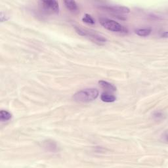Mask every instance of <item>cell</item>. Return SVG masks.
Returning <instances> with one entry per match:
<instances>
[{
    "label": "cell",
    "mask_w": 168,
    "mask_h": 168,
    "mask_svg": "<svg viewBox=\"0 0 168 168\" xmlns=\"http://www.w3.org/2000/svg\"><path fill=\"white\" fill-rule=\"evenodd\" d=\"M99 22L104 28L109 31L120 34H127L128 32V29L115 20L107 18H101Z\"/></svg>",
    "instance_id": "3"
},
{
    "label": "cell",
    "mask_w": 168,
    "mask_h": 168,
    "mask_svg": "<svg viewBox=\"0 0 168 168\" xmlns=\"http://www.w3.org/2000/svg\"><path fill=\"white\" fill-rule=\"evenodd\" d=\"M151 31L152 30L150 28H140L136 30L135 33L141 37H147L150 35Z\"/></svg>",
    "instance_id": "9"
},
{
    "label": "cell",
    "mask_w": 168,
    "mask_h": 168,
    "mask_svg": "<svg viewBox=\"0 0 168 168\" xmlns=\"http://www.w3.org/2000/svg\"><path fill=\"white\" fill-rule=\"evenodd\" d=\"M82 20L83 22L87 23V24H89V25H94L95 23V21L93 19V18L88 14H85L84 15V16L82 19Z\"/></svg>",
    "instance_id": "11"
},
{
    "label": "cell",
    "mask_w": 168,
    "mask_h": 168,
    "mask_svg": "<svg viewBox=\"0 0 168 168\" xmlns=\"http://www.w3.org/2000/svg\"><path fill=\"white\" fill-rule=\"evenodd\" d=\"M162 36L164 37V38H167V32H165L164 34H162Z\"/></svg>",
    "instance_id": "12"
},
{
    "label": "cell",
    "mask_w": 168,
    "mask_h": 168,
    "mask_svg": "<svg viewBox=\"0 0 168 168\" xmlns=\"http://www.w3.org/2000/svg\"><path fill=\"white\" fill-rule=\"evenodd\" d=\"M99 8L107 11L115 16H117L120 19H125L124 15L130 12L128 7L120 5H102Z\"/></svg>",
    "instance_id": "4"
},
{
    "label": "cell",
    "mask_w": 168,
    "mask_h": 168,
    "mask_svg": "<svg viewBox=\"0 0 168 168\" xmlns=\"http://www.w3.org/2000/svg\"><path fill=\"white\" fill-rule=\"evenodd\" d=\"M66 7L72 12H76L78 10V5L74 1H65L64 2Z\"/></svg>",
    "instance_id": "8"
},
{
    "label": "cell",
    "mask_w": 168,
    "mask_h": 168,
    "mask_svg": "<svg viewBox=\"0 0 168 168\" xmlns=\"http://www.w3.org/2000/svg\"><path fill=\"white\" fill-rule=\"evenodd\" d=\"M41 5L43 9L49 13L57 14L59 12V5L55 0H45L41 2Z\"/></svg>",
    "instance_id": "5"
},
{
    "label": "cell",
    "mask_w": 168,
    "mask_h": 168,
    "mask_svg": "<svg viewBox=\"0 0 168 168\" xmlns=\"http://www.w3.org/2000/svg\"><path fill=\"white\" fill-rule=\"evenodd\" d=\"M98 84L99 85L103 88L104 89H105L109 91H116V87L107 81H104V80H100L99 82H98Z\"/></svg>",
    "instance_id": "6"
},
{
    "label": "cell",
    "mask_w": 168,
    "mask_h": 168,
    "mask_svg": "<svg viewBox=\"0 0 168 168\" xmlns=\"http://www.w3.org/2000/svg\"><path fill=\"white\" fill-rule=\"evenodd\" d=\"M75 30H76V32L79 35L88 38L90 40H91L93 42L99 45H105L107 42V39L105 37L95 32L94 31H91L88 30V29H85L80 27H76L75 28Z\"/></svg>",
    "instance_id": "2"
},
{
    "label": "cell",
    "mask_w": 168,
    "mask_h": 168,
    "mask_svg": "<svg viewBox=\"0 0 168 168\" xmlns=\"http://www.w3.org/2000/svg\"><path fill=\"white\" fill-rule=\"evenodd\" d=\"M12 118V114L7 111H1L0 112V120L2 121H6L11 119Z\"/></svg>",
    "instance_id": "10"
},
{
    "label": "cell",
    "mask_w": 168,
    "mask_h": 168,
    "mask_svg": "<svg viewBox=\"0 0 168 168\" xmlns=\"http://www.w3.org/2000/svg\"><path fill=\"white\" fill-rule=\"evenodd\" d=\"M101 100L105 102H112L116 100V97L114 95L108 93H103L101 96Z\"/></svg>",
    "instance_id": "7"
},
{
    "label": "cell",
    "mask_w": 168,
    "mask_h": 168,
    "mask_svg": "<svg viewBox=\"0 0 168 168\" xmlns=\"http://www.w3.org/2000/svg\"><path fill=\"white\" fill-rule=\"evenodd\" d=\"M98 91L95 88H88L80 90L73 95V99L79 102H89L95 100L98 97Z\"/></svg>",
    "instance_id": "1"
}]
</instances>
